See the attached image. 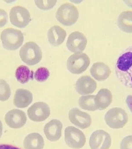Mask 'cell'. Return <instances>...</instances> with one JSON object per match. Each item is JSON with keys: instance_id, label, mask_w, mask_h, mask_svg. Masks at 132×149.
I'll use <instances>...</instances> for the list:
<instances>
[{"instance_id": "1", "label": "cell", "mask_w": 132, "mask_h": 149, "mask_svg": "<svg viewBox=\"0 0 132 149\" xmlns=\"http://www.w3.org/2000/svg\"><path fill=\"white\" fill-rule=\"evenodd\" d=\"M115 71L120 81L132 89V45L121 52L115 63Z\"/></svg>"}, {"instance_id": "2", "label": "cell", "mask_w": 132, "mask_h": 149, "mask_svg": "<svg viewBox=\"0 0 132 149\" xmlns=\"http://www.w3.org/2000/svg\"><path fill=\"white\" fill-rule=\"evenodd\" d=\"M19 55L22 61L29 66L37 64L42 58L41 48L36 43L29 41L21 48Z\"/></svg>"}, {"instance_id": "3", "label": "cell", "mask_w": 132, "mask_h": 149, "mask_svg": "<svg viewBox=\"0 0 132 149\" xmlns=\"http://www.w3.org/2000/svg\"><path fill=\"white\" fill-rule=\"evenodd\" d=\"M1 39L4 49L13 51L18 49L22 45L24 36L20 30L6 28L1 33Z\"/></svg>"}, {"instance_id": "4", "label": "cell", "mask_w": 132, "mask_h": 149, "mask_svg": "<svg viewBox=\"0 0 132 149\" xmlns=\"http://www.w3.org/2000/svg\"><path fill=\"white\" fill-rule=\"evenodd\" d=\"M79 16L77 8L71 3L62 4L58 9L56 17L59 22L66 26L74 24Z\"/></svg>"}, {"instance_id": "5", "label": "cell", "mask_w": 132, "mask_h": 149, "mask_svg": "<svg viewBox=\"0 0 132 149\" xmlns=\"http://www.w3.org/2000/svg\"><path fill=\"white\" fill-rule=\"evenodd\" d=\"M104 120L110 127L114 129L122 128L128 122V117L126 111L120 107L109 109L105 114Z\"/></svg>"}, {"instance_id": "6", "label": "cell", "mask_w": 132, "mask_h": 149, "mask_svg": "<svg viewBox=\"0 0 132 149\" xmlns=\"http://www.w3.org/2000/svg\"><path fill=\"white\" fill-rule=\"evenodd\" d=\"M90 59L85 53H75L70 56L67 61V67L73 74H80L87 70Z\"/></svg>"}, {"instance_id": "7", "label": "cell", "mask_w": 132, "mask_h": 149, "mask_svg": "<svg viewBox=\"0 0 132 149\" xmlns=\"http://www.w3.org/2000/svg\"><path fill=\"white\" fill-rule=\"evenodd\" d=\"M65 142L72 149H79L84 147L86 142L85 134L75 127H67L65 130Z\"/></svg>"}, {"instance_id": "8", "label": "cell", "mask_w": 132, "mask_h": 149, "mask_svg": "<svg viewBox=\"0 0 132 149\" xmlns=\"http://www.w3.org/2000/svg\"><path fill=\"white\" fill-rule=\"evenodd\" d=\"M10 21L13 25L22 28L26 27L31 21L29 11L23 6H14L10 13Z\"/></svg>"}, {"instance_id": "9", "label": "cell", "mask_w": 132, "mask_h": 149, "mask_svg": "<svg viewBox=\"0 0 132 149\" xmlns=\"http://www.w3.org/2000/svg\"><path fill=\"white\" fill-rule=\"evenodd\" d=\"M50 108L44 102H37L31 106L27 110L30 120L35 122H42L46 120L50 115Z\"/></svg>"}, {"instance_id": "10", "label": "cell", "mask_w": 132, "mask_h": 149, "mask_svg": "<svg viewBox=\"0 0 132 149\" xmlns=\"http://www.w3.org/2000/svg\"><path fill=\"white\" fill-rule=\"evenodd\" d=\"M111 142V138L109 133L103 130H96L93 132L89 140L91 149H109Z\"/></svg>"}, {"instance_id": "11", "label": "cell", "mask_w": 132, "mask_h": 149, "mask_svg": "<svg viewBox=\"0 0 132 149\" xmlns=\"http://www.w3.org/2000/svg\"><path fill=\"white\" fill-rule=\"evenodd\" d=\"M87 44V39L85 35L79 31H75L68 36L66 46L70 52L79 53L84 51Z\"/></svg>"}, {"instance_id": "12", "label": "cell", "mask_w": 132, "mask_h": 149, "mask_svg": "<svg viewBox=\"0 0 132 149\" xmlns=\"http://www.w3.org/2000/svg\"><path fill=\"white\" fill-rule=\"evenodd\" d=\"M68 117L70 122L82 129H85L90 126L92 118L90 115L82 112L78 108H74L70 110Z\"/></svg>"}, {"instance_id": "13", "label": "cell", "mask_w": 132, "mask_h": 149, "mask_svg": "<svg viewBox=\"0 0 132 149\" xmlns=\"http://www.w3.org/2000/svg\"><path fill=\"white\" fill-rule=\"evenodd\" d=\"M24 112L18 109L9 111L5 116V121L7 125L12 128L19 129L24 126L27 121Z\"/></svg>"}, {"instance_id": "14", "label": "cell", "mask_w": 132, "mask_h": 149, "mask_svg": "<svg viewBox=\"0 0 132 149\" xmlns=\"http://www.w3.org/2000/svg\"><path fill=\"white\" fill-rule=\"evenodd\" d=\"M97 83L88 75L82 76L77 80L75 84V89L82 95L90 94L97 89Z\"/></svg>"}, {"instance_id": "15", "label": "cell", "mask_w": 132, "mask_h": 149, "mask_svg": "<svg viewBox=\"0 0 132 149\" xmlns=\"http://www.w3.org/2000/svg\"><path fill=\"white\" fill-rule=\"evenodd\" d=\"M63 124L61 121L54 119L46 124L44 128V132L47 139L51 141H56L62 136Z\"/></svg>"}, {"instance_id": "16", "label": "cell", "mask_w": 132, "mask_h": 149, "mask_svg": "<svg viewBox=\"0 0 132 149\" xmlns=\"http://www.w3.org/2000/svg\"><path fill=\"white\" fill-rule=\"evenodd\" d=\"M33 101L32 93L26 89H17L14 98L13 103L15 107L24 108L29 106Z\"/></svg>"}, {"instance_id": "17", "label": "cell", "mask_w": 132, "mask_h": 149, "mask_svg": "<svg viewBox=\"0 0 132 149\" xmlns=\"http://www.w3.org/2000/svg\"><path fill=\"white\" fill-rule=\"evenodd\" d=\"M66 35V32L63 28L55 25L48 29V39L52 45L58 47L64 42Z\"/></svg>"}, {"instance_id": "18", "label": "cell", "mask_w": 132, "mask_h": 149, "mask_svg": "<svg viewBox=\"0 0 132 149\" xmlns=\"http://www.w3.org/2000/svg\"><path fill=\"white\" fill-rule=\"evenodd\" d=\"M92 77L98 81L107 79L111 74V69L105 63L101 62H96L93 64L90 69Z\"/></svg>"}, {"instance_id": "19", "label": "cell", "mask_w": 132, "mask_h": 149, "mask_svg": "<svg viewBox=\"0 0 132 149\" xmlns=\"http://www.w3.org/2000/svg\"><path fill=\"white\" fill-rule=\"evenodd\" d=\"M44 146V138L36 132L30 133L25 138L23 147L25 149H43Z\"/></svg>"}, {"instance_id": "20", "label": "cell", "mask_w": 132, "mask_h": 149, "mask_svg": "<svg viewBox=\"0 0 132 149\" xmlns=\"http://www.w3.org/2000/svg\"><path fill=\"white\" fill-rule=\"evenodd\" d=\"M112 100V93L106 88L101 89L95 97V102L99 110L106 109L111 103Z\"/></svg>"}, {"instance_id": "21", "label": "cell", "mask_w": 132, "mask_h": 149, "mask_svg": "<svg viewBox=\"0 0 132 149\" xmlns=\"http://www.w3.org/2000/svg\"><path fill=\"white\" fill-rule=\"evenodd\" d=\"M117 25L123 32L132 33V11L121 13L117 19Z\"/></svg>"}, {"instance_id": "22", "label": "cell", "mask_w": 132, "mask_h": 149, "mask_svg": "<svg viewBox=\"0 0 132 149\" xmlns=\"http://www.w3.org/2000/svg\"><path fill=\"white\" fill-rule=\"evenodd\" d=\"M15 77L17 81L22 84H25L33 79V72L25 65H21L15 71Z\"/></svg>"}, {"instance_id": "23", "label": "cell", "mask_w": 132, "mask_h": 149, "mask_svg": "<svg viewBox=\"0 0 132 149\" xmlns=\"http://www.w3.org/2000/svg\"><path fill=\"white\" fill-rule=\"evenodd\" d=\"M95 95H88L81 96L79 100V104L82 109L93 111L97 110L95 102Z\"/></svg>"}, {"instance_id": "24", "label": "cell", "mask_w": 132, "mask_h": 149, "mask_svg": "<svg viewBox=\"0 0 132 149\" xmlns=\"http://www.w3.org/2000/svg\"><path fill=\"white\" fill-rule=\"evenodd\" d=\"M11 91L10 85L3 79H0V101L5 102L10 98Z\"/></svg>"}, {"instance_id": "25", "label": "cell", "mask_w": 132, "mask_h": 149, "mask_svg": "<svg viewBox=\"0 0 132 149\" xmlns=\"http://www.w3.org/2000/svg\"><path fill=\"white\" fill-rule=\"evenodd\" d=\"M50 72L46 68L40 67L36 71L34 78L36 80L39 82H44L49 78Z\"/></svg>"}, {"instance_id": "26", "label": "cell", "mask_w": 132, "mask_h": 149, "mask_svg": "<svg viewBox=\"0 0 132 149\" xmlns=\"http://www.w3.org/2000/svg\"><path fill=\"white\" fill-rule=\"evenodd\" d=\"M35 3L37 7L41 10H47L53 8L56 4L55 1H35Z\"/></svg>"}, {"instance_id": "27", "label": "cell", "mask_w": 132, "mask_h": 149, "mask_svg": "<svg viewBox=\"0 0 132 149\" xmlns=\"http://www.w3.org/2000/svg\"><path fill=\"white\" fill-rule=\"evenodd\" d=\"M120 149H132V135L127 136L123 139Z\"/></svg>"}, {"instance_id": "28", "label": "cell", "mask_w": 132, "mask_h": 149, "mask_svg": "<svg viewBox=\"0 0 132 149\" xmlns=\"http://www.w3.org/2000/svg\"><path fill=\"white\" fill-rule=\"evenodd\" d=\"M8 16L6 12L0 9V28L3 27L8 22Z\"/></svg>"}, {"instance_id": "29", "label": "cell", "mask_w": 132, "mask_h": 149, "mask_svg": "<svg viewBox=\"0 0 132 149\" xmlns=\"http://www.w3.org/2000/svg\"><path fill=\"white\" fill-rule=\"evenodd\" d=\"M126 103L130 111L132 113V95H128L126 97Z\"/></svg>"}, {"instance_id": "30", "label": "cell", "mask_w": 132, "mask_h": 149, "mask_svg": "<svg viewBox=\"0 0 132 149\" xmlns=\"http://www.w3.org/2000/svg\"><path fill=\"white\" fill-rule=\"evenodd\" d=\"M0 149H21L17 147L8 144H0Z\"/></svg>"}, {"instance_id": "31", "label": "cell", "mask_w": 132, "mask_h": 149, "mask_svg": "<svg viewBox=\"0 0 132 149\" xmlns=\"http://www.w3.org/2000/svg\"><path fill=\"white\" fill-rule=\"evenodd\" d=\"M3 133V124L1 121L0 120V138L1 137Z\"/></svg>"}, {"instance_id": "32", "label": "cell", "mask_w": 132, "mask_h": 149, "mask_svg": "<svg viewBox=\"0 0 132 149\" xmlns=\"http://www.w3.org/2000/svg\"><path fill=\"white\" fill-rule=\"evenodd\" d=\"M125 3L128 5L129 7H132V1H124Z\"/></svg>"}]
</instances>
